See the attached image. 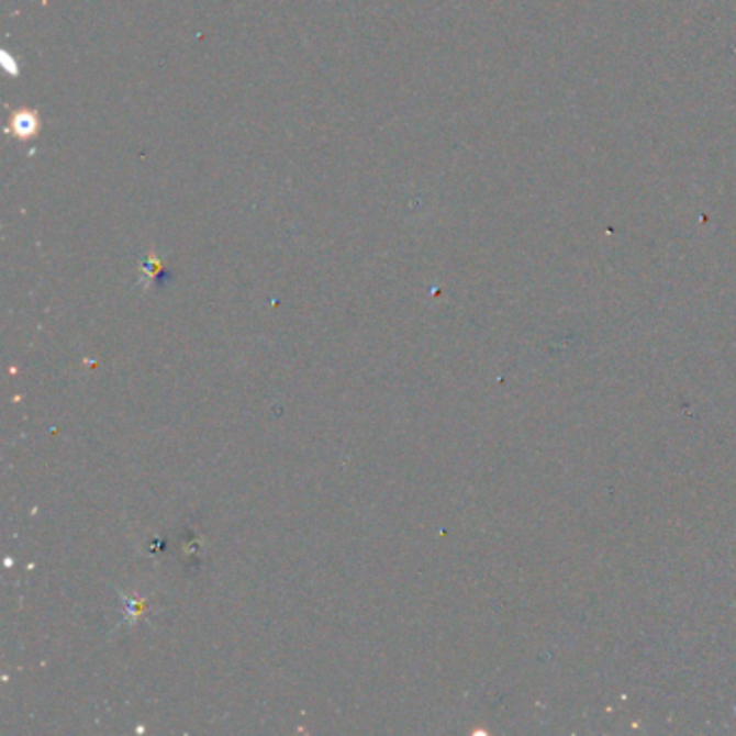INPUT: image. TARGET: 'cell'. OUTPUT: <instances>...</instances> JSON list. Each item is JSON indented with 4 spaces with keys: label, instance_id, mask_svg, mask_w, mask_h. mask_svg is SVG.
<instances>
[{
    "label": "cell",
    "instance_id": "6da1fadb",
    "mask_svg": "<svg viewBox=\"0 0 736 736\" xmlns=\"http://www.w3.org/2000/svg\"><path fill=\"white\" fill-rule=\"evenodd\" d=\"M15 122H20V125L13 123L15 132H20V134H31L33 130H37V118H33L29 113H22L20 118H15Z\"/></svg>",
    "mask_w": 736,
    "mask_h": 736
}]
</instances>
